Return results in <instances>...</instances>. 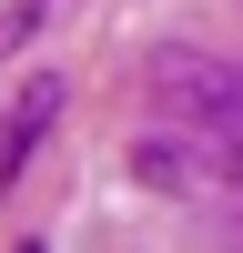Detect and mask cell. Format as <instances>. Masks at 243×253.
Instances as JSON below:
<instances>
[{
  "instance_id": "6da1fadb",
  "label": "cell",
  "mask_w": 243,
  "mask_h": 253,
  "mask_svg": "<svg viewBox=\"0 0 243 253\" xmlns=\"http://www.w3.org/2000/svg\"><path fill=\"white\" fill-rule=\"evenodd\" d=\"M132 172H142V182H162V193H182V182H193V152H182V142H142Z\"/></svg>"
},
{
  "instance_id": "7a4b0ae2",
  "label": "cell",
  "mask_w": 243,
  "mask_h": 253,
  "mask_svg": "<svg viewBox=\"0 0 243 253\" xmlns=\"http://www.w3.org/2000/svg\"><path fill=\"white\" fill-rule=\"evenodd\" d=\"M223 233H233V243H243V203H233V213H223Z\"/></svg>"
}]
</instances>
